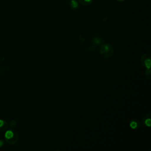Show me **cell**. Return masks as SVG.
Here are the masks:
<instances>
[{"label":"cell","instance_id":"6da1fadb","mask_svg":"<svg viewBox=\"0 0 151 151\" xmlns=\"http://www.w3.org/2000/svg\"><path fill=\"white\" fill-rule=\"evenodd\" d=\"M70 7L71 9H76L78 8L79 4L77 0H71V1L70 2Z\"/></svg>","mask_w":151,"mask_h":151},{"label":"cell","instance_id":"7a4b0ae2","mask_svg":"<svg viewBox=\"0 0 151 151\" xmlns=\"http://www.w3.org/2000/svg\"><path fill=\"white\" fill-rule=\"evenodd\" d=\"M78 1L83 5H89L92 3L93 0H78Z\"/></svg>","mask_w":151,"mask_h":151},{"label":"cell","instance_id":"3957f363","mask_svg":"<svg viewBox=\"0 0 151 151\" xmlns=\"http://www.w3.org/2000/svg\"><path fill=\"white\" fill-rule=\"evenodd\" d=\"M13 136H14V133L11 130H8L5 134V137L6 139V140L11 139Z\"/></svg>","mask_w":151,"mask_h":151},{"label":"cell","instance_id":"277c9868","mask_svg":"<svg viewBox=\"0 0 151 151\" xmlns=\"http://www.w3.org/2000/svg\"><path fill=\"white\" fill-rule=\"evenodd\" d=\"M7 127V124L2 120H0V128H3L2 130H4Z\"/></svg>","mask_w":151,"mask_h":151},{"label":"cell","instance_id":"5b68a950","mask_svg":"<svg viewBox=\"0 0 151 151\" xmlns=\"http://www.w3.org/2000/svg\"><path fill=\"white\" fill-rule=\"evenodd\" d=\"M130 126H131V127H132V128H135V127H136L137 124H136V123H134V122H133V123H131Z\"/></svg>","mask_w":151,"mask_h":151},{"label":"cell","instance_id":"8992f818","mask_svg":"<svg viewBox=\"0 0 151 151\" xmlns=\"http://www.w3.org/2000/svg\"><path fill=\"white\" fill-rule=\"evenodd\" d=\"M2 145H3V141L0 140V147H1V146H2Z\"/></svg>","mask_w":151,"mask_h":151},{"label":"cell","instance_id":"52a82bcc","mask_svg":"<svg viewBox=\"0 0 151 151\" xmlns=\"http://www.w3.org/2000/svg\"><path fill=\"white\" fill-rule=\"evenodd\" d=\"M116 1H118V2H123V1H124L125 0H116Z\"/></svg>","mask_w":151,"mask_h":151}]
</instances>
